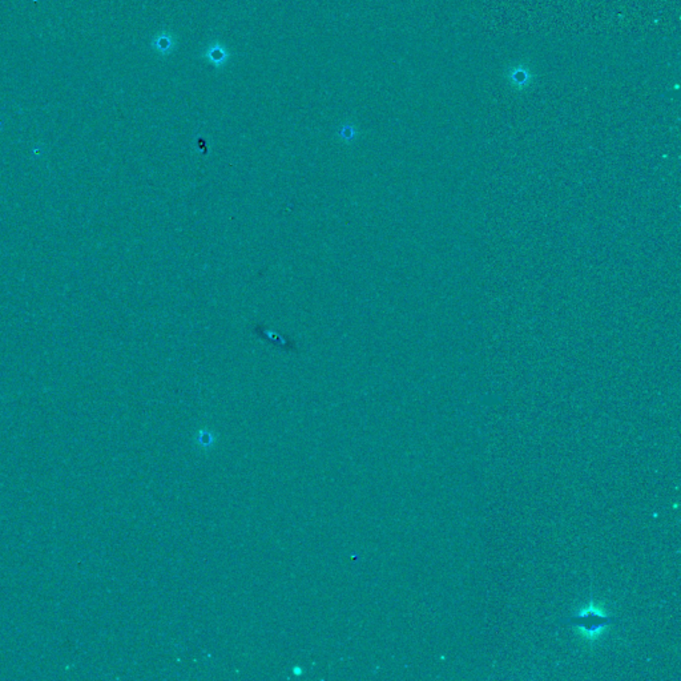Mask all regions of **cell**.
Wrapping results in <instances>:
<instances>
[{
  "label": "cell",
  "instance_id": "1",
  "mask_svg": "<svg viewBox=\"0 0 681 681\" xmlns=\"http://www.w3.org/2000/svg\"><path fill=\"white\" fill-rule=\"evenodd\" d=\"M615 622L616 620L602 605L594 602L584 605L583 608H580L571 617L562 620V623L571 624L572 627H576L590 642L597 640L605 631V628H608Z\"/></svg>",
  "mask_w": 681,
  "mask_h": 681
},
{
  "label": "cell",
  "instance_id": "2",
  "mask_svg": "<svg viewBox=\"0 0 681 681\" xmlns=\"http://www.w3.org/2000/svg\"><path fill=\"white\" fill-rule=\"evenodd\" d=\"M510 80H511V83H513L514 86H516V87H525V86L530 83V80H531L530 71L525 69V67H523V66H518V67L513 69V71H511Z\"/></svg>",
  "mask_w": 681,
  "mask_h": 681
}]
</instances>
